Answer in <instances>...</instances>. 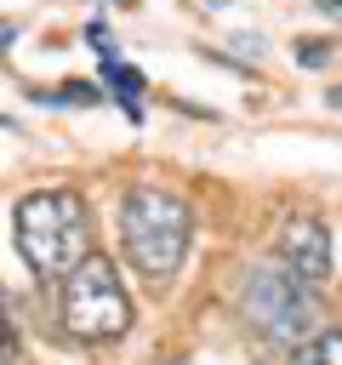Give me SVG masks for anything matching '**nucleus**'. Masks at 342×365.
Listing matches in <instances>:
<instances>
[{
  "instance_id": "ddd939ff",
  "label": "nucleus",
  "mask_w": 342,
  "mask_h": 365,
  "mask_svg": "<svg viewBox=\"0 0 342 365\" xmlns=\"http://www.w3.org/2000/svg\"><path fill=\"white\" fill-rule=\"evenodd\" d=\"M325 103H331V108H342V86H336V91H325Z\"/></svg>"
},
{
  "instance_id": "9b49d317",
  "label": "nucleus",
  "mask_w": 342,
  "mask_h": 365,
  "mask_svg": "<svg viewBox=\"0 0 342 365\" xmlns=\"http://www.w3.org/2000/svg\"><path fill=\"white\" fill-rule=\"evenodd\" d=\"M11 40H17V29H11V23H0V57H6V46H11Z\"/></svg>"
},
{
  "instance_id": "f3484780",
  "label": "nucleus",
  "mask_w": 342,
  "mask_h": 365,
  "mask_svg": "<svg viewBox=\"0 0 342 365\" xmlns=\"http://www.w3.org/2000/svg\"><path fill=\"white\" fill-rule=\"evenodd\" d=\"M217 6H228V0H217Z\"/></svg>"
},
{
  "instance_id": "f8f14e48",
  "label": "nucleus",
  "mask_w": 342,
  "mask_h": 365,
  "mask_svg": "<svg viewBox=\"0 0 342 365\" xmlns=\"http://www.w3.org/2000/svg\"><path fill=\"white\" fill-rule=\"evenodd\" d=\"M314 6H319L325 17H342V0H314Z\"/></svg>"
},
{
  "instance_id": "423d86ee",
  "label": "nucleus",
  "mask_w": 342,
  "mask_h": 365,
  "mask_svg": "<svg viewBox=\"0 0 342 365\" xmlns=\"http://www.w3.org/2000/svg\"><path fill=\"white\" fill-rule=\"evenodd\" d=\"M291 365H342V331H314L291 348Z\"/></svg>"
},
{
  "instance_id": "2eb2a0df",
  "label": "nucleus",
  "mask_w": 342,
  "mask_h": 365,
  "mask_svg": "<svg viewBox=\"0 0 342 365\" xmlns=\"http://www.w3.org/2000/svg\"><path fill=\"white\" fill-rule=\"evenodd\" d=\"M154 365H188V359H154Z\"/></svg>"
},
{
  "instance_id": "20e7f679",
  "label": "nucleus",
  "mask_w": 342,
  "mask_h": 365,
  "mask_svg": "<svg viewBox=\"0 0 342 365\" xmlns=\"http://www.w3.org/2000/svg\"><path fill=\"white\" fill-rule=\"evenodd\" d=\"M57 319L74 342H120L131 331V291L114 274V257L86 251L68 274H63V297H57Z\"/></svg>"
},
{
  "instance_id": "7ed1b4c3",
  "label": "nucleus",
  "mask_w": 342,
  "mask_h": 365,
  "mask_svg": "<svg viewBox=\"0 0 342 365\" xmlns=\"http://www.w3.org/2000/svg\"><path fill=\"white\" fill-rule=\"evenodd\" d=\"M239 308H245V325L262 336V342H279V348H296L308 342L314 331H325V302H319V285L296 279L285 262H256L245 274V291H239Z\"/></svg>"
},
{
  "instance_id": "6e6552de",
  "label": "nucleus",
  "mask_w": 342,
  "mask_h": 365,
  "mask_svg": "<svg viewBox=\"0 0 342 365\" xmlns=\"http://www.w3.org/2000/svg\"><path fill=\"white\" fill-rule=\"evenodd\" d=\"M40 103H80V108H97L103 103V91L97 86H86V80H68V86H51V91H34Z\"/></svg>"
},
{
  "instance_id": "9d476101",
  "label": "nucleus",
  "mask_w": 342,
  "mask_h": 365,
  "mask_svg": "<svg viewBox=\"0 0 342 365\" xmlns=\"http://www.w3.org/2000/svg\"><path fill=\"white\" fill-rule=\"evenodd\" d=\"M23 359V342H17V325H11V308L0 297V365H17Z\"/></svg>"
},
{
  "instance_id": "1a4fd4ad",
  "label": "nucleus",
  "mask_w": 342,
  "mask_h": 365,
  "mask_svg": "<svg viewBox=\"0 0 342 365\" xmlns=\"http://www.w3.org/2000/svg\"><path fill=\"white\" fill-rule=\"evenodd\" d=\"M291 57H296L302 68H325V63H331V40H319V34H302V40H291Z\"/></svg>"
},
{
  "instance_id": "f03ea898",
  "label": "nucleus",
  "mask_w": 342,
  "mask_h": 365,
  "mask_svg": "<svg viewBox=\"0 0 342 365\" xmlns=\"http://www.w3.org/2000/svg\"><path fill=\"white\" fill-rule=\"evenodd\" d=\"M11 240L34 279H63L91 240V211L74 188H34L11 205Z\"/></svg>"
},
{
  "instance_id": "f257e3e1",
  "label": "nucleus",
  "mask_w": 342,
  "mask_h": 365,
  "mask_svg": "<svg viewBox=\"0 0 342 365\" xmlns=\"http://www.w3.org/2000/svg\"><path fill=\"white\" fill-rule=\"evenodd\" d=\"M120 245H125V262L142 279L165 285L182 268L188 245H194V205L177 188H160V182L125 188V200H120Z\"/></svg>"
},
{
  "instance_id": "0eeeda50",
  "label": "nucleus",
  "mask_w": 342,
  "mask_h": 365,
  "mask_svg": "<svg viewBox=\"0 0 342 365\" xmlns=\"http://www.w3.org/2000/svg\"><path fill=\"white\" fill-rule=\"evenodd\" d=\"M103 80H108V91L137 114V91H142V74L137 68H125V63H114V57H103Z\"/></svg>"
},
{
  "instance_id": "39448f33",
  "label": "nucleus",
  "mask_w": 342,
  "mask_h": 365,
  "mask_svg": "<svg viewBox=\"0 0 342 365\" xmlns=\"http://www.w3.org/2000/svg\"><path fill=\"white\" fill-rule=\"evenodd\" d=\"M274 262H285L296 279H308V285H325L331 279V228L314 217V211H291L285 222H279V240H274Z\"/></svg>"
},
{
  "instance_id": "dca6fc26",
  "label": "nucleus",
  "mask_w": 342,
  "mask_h": 365,
  "mask_svg": "<svg viewBox=\"0 0 342 365\" xmlns=\"http://www.w3.org/2000/svg\"><path fill=\"white\" fill-rule=\"evenodd\" d=\"M0 125H6V114H0Z\"/></svg>"
},
{
  "instance_id": "4468645a",
  "label": "nucleus",
  "mask_w": 342,
  "mask_h": 365,
  "mask_svg": "<svg viewBox=\"0 0 342 365\" xmlns=\"http://www.w3.org/2000/svg\"><path fill=\"white\" fill-rule=\"evenodd\" d=\"M103 6H137V0H103Z\"/></svg>"
}]
</instances>
